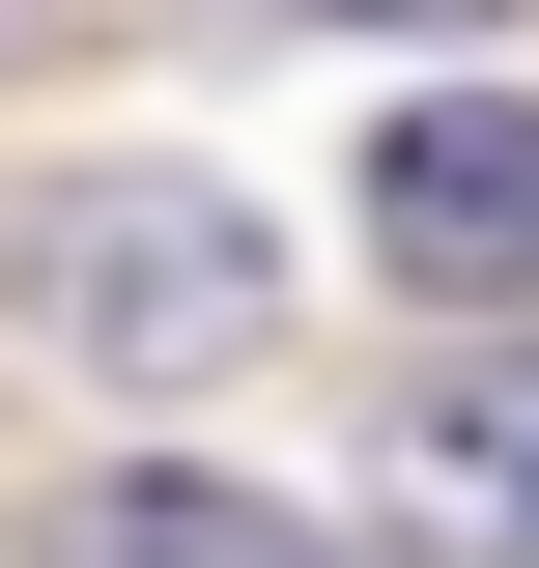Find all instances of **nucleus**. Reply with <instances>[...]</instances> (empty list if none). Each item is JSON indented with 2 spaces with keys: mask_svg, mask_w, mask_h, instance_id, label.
<instances>
[{
  "mask_svg": "<svg viewBox=\"0 0 539 568\" xmlns=\"http://www.w3.org/2000/svg\"><path fill=\"white\" fill-rule=\"evenodd\" d=\"M0 313H29L58 369H114V398H200V369H256L284 256H256L227 171H58V200L0 227Z\"/></svg>",
  "mask_w": 539,
  "mask_h": 568,
  "instance_id": "nucleus-1",
  "label": "nucleus"
},
{
  "mask_svg": "<svg viewBox=\"0 0 539 568\" xmlns=\"http://www.w3.org/2000/svg\"><path fill=\"white\" fill-rule=\"evenodd\" d=\"M369 256H398L426 313H539V114L511 85H426V114L369 142Z\"/></svg>",
  "mask_w": 539,
  "mask_h": 568,
  "instance_id": "nucleus-2",
  "label": "nucleus"
},
{
  "mask_svg": "<svg viewBox=\"0 0 539 568\" xmlns=\"http://www.w3.org/2000/svg\"><path fill=\"white\" fill-rule=\"evenodd\" d=\"M398 511L455 568H539V342L511 369H426V426H398Z\"/></svg>",
  "mask_w": 539,
  "mask_h": 568,
  "instance_id": "nucleus-3",
  "label": "nucleus"
},
{
  "mask_svg": "<svg viewBox=\"0 0 539 568\" xmlns=\"http://www.w3.org/2000/svg\"><path fill=\"white\" fill-rule=\"evenodd\" d=\"M29 568H340L284 484H200V455H142V484H58V540Z\"/></svg>",
  "mask_w": 539,
  "mask_h": 568,
  "instance_id": "nucleus-4",
  "label": "nucleus"
},
{
  "mask_svg": "<svg viewBox=\"0 0 539 568\" xmlns=\"http://www.w3.org/2000/svg\"><path fill=\"white\" fill-rule=\"evenodd\" d=\"M313 29H511V0H313Z\"/></svg>",
  "mask_w": 539,
  "mask_h": 568,
  "instance_id": "nucleus-5",
  "label": "nucleus"
}]
</instances>
